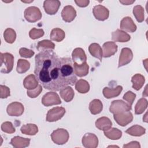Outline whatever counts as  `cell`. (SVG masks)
Returning <instances> with one entry per match:
<instances>
[{
    "label": "cell",
    "mask_w": 148,
    "mask_h": 148,
    "mask_svg": "<svg viewBox=\"0 0 148 148\" xmlns=\"http://www.w3.org/2000/svg\"><path fill=\"white\" fill-rule=\"evenodd\" d=\"M133 58V53L132 50L128 47H124L121 49L119 60L118 67L124 66L129 64Z\"/></svg>",
    "instance_id": "12"
},
{
    "label": "cell",
    "mask_w": 148,
    "mask_h": 148,
    "mask_svg": "<svg viewBox=\"0 0 148 148\" xmlns=\"http://www.w3.org/2000/svg\"><path fill=\"white\" fill-rule=\"evenodd\" d=\"M143 64H144V65H145V69H146V71H147V67H146V65H147V59L143 61Z\"/></svg>",
    "instance_id": "49"
},
{
    "label": "cell",
    "mask_w": 148,
    "mask_h": 148,
    "mask_svg": "<svg viewBox=\"0 0 148 148\" xmlns=\"http://www.w3.org/2000/svg\"><path fill=\"white\" fill-rule=\"evenodd\" d=\"M42 91V85L39 84V86L32 90H27V95L31 98H35L36 97H37Z\"/></svg>",
    "instance_id": "41"
},
{
    "label": "cell",
    "mask_w": 148,
    "mask_h": 148,
    "mask_svg": "<svg viewBox=\"0 0 148 148\" xmlns=\"http://www.w3.org/2000/svg\"><path fill=\"white\" fill-rule=\"evenodd\" d=\"M22 2H24V3H31L32 2H33V0L32 1H21Z\"/></svg>",
    "instance_id": "50"
},
{
    "label": "cell",
    "mask_w": 148,
    "mask_h": 148,
    "mask_svg": "<svg viewBox=\"0 0 148 148\" xmlns=\"http://www.w3.org/2000/svg\"><path fill=\"white\" fill-rule=\"evenodd\" d=\"M34 54L35 53L33 50L25 47H21L19 50V54L21 57L31 58L34 55Z\"/></svg>",
    "instance_id": "42"
},
{
    "label": "cell",
    "mask_w": 148,
    "mask_h": 148,
    "mask_svg": "<svg viewBox=\"0 0 148 148\" xmlns=\"http://www.w3.org/2000/svg\"><path fill=\"white\" fill-rule=\"evenodd\" d=\"M113 118L119 125L124 127L132 121L133 115L130 111L123 112L113 114Z\"/></svg>",
    "instance_id": "7"
},
{
    "label": "cell",
    "mask_w": 148,
    "mask_h": 148,
    "mask_svg": "<svg viewBox=\"0 0 148 148\" xmlns=\"http://www.w3.org/2000/svg\"><path fill=\"white\" fill-rule=\"evenodd\" d=\"M112 38L114 42L124 43L129 41L131 39V36L125 31L117 29L112 32Z\"/></svg>",
    "instance_id": "19"
},
{
    "label": "cell",
    "mask_w": 148,
    "mask_h": 148,
    "mask_svg": "<svg viewBox=\"0 0 148 148\" xmlns=\"http://www.w3.org/2000/svg\"><path fill=\"white\" fill-rule=\"evenodd\" d=\"M61 17L62 20L66 22H72L76 16V11L71 5H67L64 7L61 12Z\"/></svg>",
    "instance_id": "14"
},
{
    "label": "cell",
    "mask_w": 148,
    "mask_h": 148,
    "mask_svg": "<svg viewBox=\"0 0 148 148\" xmlns=\"http://www.w3.org/2000/svg\"><path fill=\"white\" fill-rule=\"evenodd\" d=\"M103 109V104L98 99H94L89 104V110L92 114L95 115L101 112Z\"/></svg>",
    "instance_id": "27"
},
{
    "label": "cell",
    "mask_w": 148,
    "mask_h": 148,
    "mask_svg": "<svg viewBox=\"0 0 148 148\" xmlns=\"http://www.w3.org/2000/svg\"><path fill=\"white\" fill-rule=\"evenodd\" d=\"M65 109L63 107H54L50 109L46 114V120L48 122H54L60 120L65 114Z\"/></svg>",
    "instance_id": "6"
},
{
    "label": "cell",
    "mask_w": 148,
    "mask_h": 148,
    "mask_svg": "<svg viewBox=\"0 0 148 148\" xmlns=\"http://www.w3.org/2000/svg\"><path fill=\"white\" fill-rule=\"evenodd\" d=\"M117 51V45L114 42H106L102 46L103 57L108 58L113 56Z\"/></svg>",
    "instance_id": "17"
},
{
    "label": "cell",
    "mask_w": 148,
    "mask_h": 148,
    "mask_svg": "<svg viewBox=\"0 0 148 148\" xmlns=\"http://www.w3.org/2000/svg\"><path fill=\"white\" fill-rule=\"evenodd\" d=\"M35 61V75L45 89L58 91L76 83L77 77L71 58L60 57L52 50L47 49L36 54Z\"/></svg>",
    "instance_id": "1"
},
{
    "label": "cell",
    "mask_w": 148,
    "mask_h": 148,
    "mask_svg": "<svg viewBox=\"0 0 148 148\" xmlns=\"http://www.w3.org/2000/svg\"><path fill=\"white\" fill-rule=\"evenodd\" d=\"M131 82L132 83V88L135 90L138 91L143 86L145 82V79L141 74L136 73L132 77Z\"/></svg>",
    "instance_id": "25"
},
{
    "label": "cell",
    "mask_w": 148,
    "mask_h": 148,
    "mask_svg": "<svg viewBox=\"0 0 148 148\" xmlns=\"http://www.w3.org/2000/svg\"><path fill=\"white\" fill-rule=\"evenodd\" d=\"M65 36V32L61 28H53L50 32V38L51 40L60 42L64 40Z\"/></svg>",
    "instance_id": "29"
},
{
    "label": "cell",
    "mask_w": 148,
    "mask_h": 148,
    "mask_svg": "<svg viewBox=\"0 0 148 148\" xmlns=\"http://www.w3.org/2000/svg\"><path fill=\"white\" fill-rule=\"evenodd\" d=\"M30 140L29 138L16 136L12 138L10 143L15 148H24L29 145Z\"/></svg>",
    "instance_id": "18"
},
{
    "label": "cell",
    "mask_w": 148,
    "mask_h": 148,
    "mask_svg": "<svg viewBox=\"0 0 148 148\" xmlns=\"http://www.w3.org/2000/svg\"><path fill=\"white\" fill-rule=\"evenodd\" d=\"M61 97L66 102L71 101L75 95L73 88L70 86H66L60 91Z\"/></svg>",
    "instance_id": "26"
},
{
    "label": "cell",
    "mask_w": 148,
    "mask_h": 148,
    "mask_svg": "<svg viewBox=\"0 0 148 148\" xmlns=\"http://www.w3.org/2000/svg\"><path fill=\"white\" fill-rule=\"evenodd\" d=\"M148 102L146 98H142L139 99L135 106V113L136 114H140L143 113L147 109Z\"/></svg>",
    "instance_id": "33"
},
{
    "label": "cell",
    "mask_w": 148,
    "mask_h": 148,
    "mask_svg": "<svg viewBox=\"0 0 148 148\" xmlns=\"http://www.w3.org/2000/svg\"><path fill=\"white\" fill-rule=\"evenodd\" d=\"M123 147H135V148H140V145L139 142L137 141H132L129 142L126 145H123Z\"/></svg>",
    "instance_id": "45"
},
{
    "label": "cell",
    "mask_w": 148,
    "mask_h": 148,
    "mask_svg": "<svg viewBox=\"0 0 148 148\" xmlns=\"http://www.w3.org/2000/svg\"><path fill=\"white\" fill-rule=\"evenodd\" d=\"M147 112H146V113H145V114L144 115V116H143V121L146 122V123H147Z\"/></svg>",
    "instance_id": "47"
},
{
    "label": "cell",
    "mask_w": 148,
    "mask_h": 148,
    "mask_svg": "<svg viewBox=\"0 0 148 148\" xmlns=\"http://www.w3.org/2000/svg\"><path fill=\"white\" fill-rule=\"evenodd\" d=\"M147 97V86L145 87V91L143 92V97Z\"/></svg>",
    "instance_id": "48"
},
{
    "label": "cell",
    "mask_w": 148,
    "mask_h": 148,
    "mask_svg": "<svg viewBox=\"0 0 148 148\" xmlns=\"http://www.w3.org/2000/svg\"><path fill=\"white\" fill-rule=\"evenodd\" d=\"M118 147V146H109L108 147Z\"/></svg>",
    "instance_id": "51"
},
{
    "label": "cell",
    "mask_w": 148,
    "mask_h": 148,
    "mask_svg": "<svg viewBox=\"0 0 148 148\" xmlns=\"http://www.w3.org/2000/svg\"><path fill=\"white\" fill-rule=\"evenodd\" d=\"M88 51L93 57L99 59L100 61H102L103 53L102 48L99 44L96 43H91L88 47Z\"/></svg>",
    "instance_id": "24"
},
{
    "label": "cell",
    "mask_w": 148,
    "mask_h": 148,
    "mask_svg": "<svg viewBox=\"0 0 148 148\" xmlns=\"http://www.w3.org/2000/svg\"><path fill=\"white\" fill-rule=\"evenodd\" d=\"M120 29L123 31L128 32H134L137 28L136 24L130 17H125L120 21Z\"/></svg>",
    "instance_id": "16"
},
{
    "label": "cell",
    "mask_w": 148,
    "mask_h": 148,
    "mask_svg": "<svg viewBox=\"0 0 148 148\" xmlns=\"http://www.w3.org/2000/svg\"><path fill=\"white\" fill-rule=\"evenodd\" d=\"M42 103L45 106H50L61 103V100L57 93L50 91L45 94L42 98Z\"/></svg>",
    "instance_id": "8"
},
{
    "label": "cell",
    "mask_w": 148,
    "mask_h": 148,
    "mask_svg": "<svg viewBox=\"0 0 148 148\" xmlns=\"http://www.w3.org/2000/svg\"><path fill=\"white\" fill-rule=\"evenodd\" d=\"M106 137L111 140H118L122 136V131L116 128H112L108 131H103Z\"/></svg>",
    "instance_id": "31"
},
{
    "label": "cell",
    "mask_w": 148,
    "mask_h": 148,
    "mask_svg": "<svg viewBox=\"0 0 148 148\" xmlns=\"http://www.w3.org/2000/svg\"><path fill=\"white\" fill-rule=\"evenodd\" d=\"M10 95V89L8 87L4 86V85H1L0 86V97L2 99L6 98Z\"/></svg>",
    "instance_id": "43"
},
{
    "label": "cell",
    "mask_w": 148,
    "mask_h": 148,
    "mask_svg": "<svg viewBox=\"0 0 148 148\" xmlns=\"http://www.w3.org/2000/svg\"><path fill=\"white\" fill-rule=\"evenodd\" d=\"M30 68V63L26 60L18 59L17 63L16 71L18 73L26 72Z\"/></svg>",
    "instance_id": "34"
},
{
    "label": "cell",
    "mask_w": 148,
    "mask_h": 148,
    "mask_svg": "<svg viewBox=\"0 0 148 148\" xmlns=\"http://www.w3.org/2000/svg\"><path fill=\"white\" fill-rule=\"evenodd\" d=\"M4 40L8 43H13L16 38V33L15 31L10 28H6L3 32Z\"/></svg>",
    "instance_id": "35"
},
{
    "label": "cell",
    "mask_w": 148,
    "mask_h": 148,
    "mask_svg": "<svg viewBox=\"0 0 148 148\" xmlns=\"http://www.w3.org/2000/svg\"><path fill=\"white\" fill-rule=\"evenodd\" d=\"M61 2L58 0H46L43 2V8L45 12L49 15L55 14L58 10Z\"/></svg>",
    "instance_id": "13"
},
{
    "label": "cell",
    "mask_w": 148,
    "mask_h": 148,
    "mask_svg": "<svg viewBox=\"0 0 148 148\" xmlns=\"http://www.w3.org/2000/svg\"><path fill=\"white\" fill-rule=\"evenodd\" d=\"M23 86L25 88L28 90H32L36 88L39 86V82L35 75L31 74L28 75L23 80Z\"/></svg>",
    "instance_id": "22"
},
{
    "label": "cell",
    "mask_w": 148,
    "mask_h": 148,
    "mask_svg": "<svg viewBox=\"0 0 148 148\" xmlns=\"http://www.w3.org/2000/svg\"><path fill=\"white\" fill-rule=\"evenodd\" d=\"M95 127L99 130L106 131L111 128L112 123L107 117H101L98 119L95 123Z\"/></svg>",
    "instance_id": "21"
},
{
    "label": "cell",
    "mask_w": 148,
    "mask_h": 148,
    "mask_svg": "<svg viewBox=\"0 0 148 148\" xmlns=\"http://www.w3.org/2000/svg\"><path fill=\"white\" fill-rule=\"evenodd\" d=\"M133 14L138 23H142L145 18L144 9L141 5H136L133 8Z\"/></svg>",
    "instance_id": "36"
},
{
    "label": "cell",
    "mask_w": 148,
    "mask_h": 148,
    "mask_svg": "<svg viewBox=\"0 0 148 148\" xmlns=\"http://www.w3.org/2000/svg\"><path fill=\"white\" fill-rule=\"evenodd\" d=\"M123 99L127 101V103L131 106H132V105L135 99L136 98V94L133 92L131 91H128L126 92L124 96H123Z\"/></svg>",
    "instance_id": "40"
},
{
    "label": "cell",
    "mask_w": 148,
    "mask_h": 148,
    "mask_svg": "<svg viewBox=\"0 0 148 148\" xmlns=\"http://www.w3.org/2000/svg\"><path fill=\"white\" fill-rule=\"evenodd\" d=\"M132 107L130 106L127 102L122 100H114L111 103L109 110L110 112L113 114H116L120 112L130 111Z\"/></svg>",
    "instance_id": "5"
},
{
    "label": "cell",
    "mask_w": 148,
    "mask_h": 148,
    "mask_svg": "<svg viewBox=\"0 0 148 148\" xmlns=\"http://www.w3.org/2000/svg\"><path fill=\"white\" fill-rule=\"evenodd\" d=\"M55 48V45L53 42L49 40H42L38 43L36 49L39 51H42L44 50L50 49L54 50Z\"/></svg>",
    "instance_id": "37"
},
{
    "label": "cell",
    "mask_w": 148,
    "mask_h": 148,
    "mask_svg": "<svg viewBox=\"0 0 148 148\" xmlns=\"http://www.w3.org/2000/svg\"><path fill=\"white\" fill-rule=\"evenodd\" d=\"M0 57L1 72L3 73H10L13 68L14 56L9 53H1Z\"/></svg>",
    "instance_id": "2"
},
{
    "label": "cell",
    "mask_w": 148,
    "mask_h": 148,
    "mask_svg": "<svg viewBox=\"0 0 148 148\" xmlns=\"http://www.w3.org/2000/svg\"><path fill=\"white\" fill-rule=\"evenodd\" d=\"M76 90L81 94L88 92L90 90V85L88 82L84 79H80L75 83Z\"/></svg>",
    "instance_id": "32"
},
{
    "label": "cell",
    "mask_w": 148,
    "mask_h": 148,
    "mask_svg": "<svg viewBox=\"0 0 148 148\" xmlns=\"http://www.w3.org/2000/svg\"><path fill=\"white\" fill-rule=\"evenodd\" d=\"M44 33V31L42 29H37L36 28H33L29 32V36L32 39H36L43 36Z\"/></svg>",
    "instance_id": "39"
},
{
    "label": "cell",
    "mask_w": 148,
    "mask_h": 148,
    "mask_svg": "<svg viewBox=\"0 0 148 148\" xmlns=\"http://www.w3.org/2000/svg\"><path fill=\"white\" fill-rule=\"evenodd\" d=\"M20 131L22 134L28 135H35L38 132V127L34 124H26L23 125Z\"/></svg>",
    "instance_id": "30"
},
{
    "label": "cell",
    "mask_w": 148,
    "mask_h": 148,
    "mask_svg": "<svg viewBox=\"0 0 148 148\" xmlns=\"http://www.w3.org/2000/svg\"><path fill=\"white\" fill-rule=\"evenodd\" d=\"M73 66L75 75L79 77L85 76L88 73L89 66L87 62L81 65H77L76 63H73Z\"/></svg>",
    "instance_id": "23"
},
{
    "label": "cell",
    "mask_w": 148,
    "mask_h": 148,
    "mask_svg": "<svg viewBox=\"0 0 148 148\" xmlns=\"http://www.w3.org/2000/svg\"><path fill=\"white\" fill-rule=\"evenodd\" d=\"M83 146L86 148H96L98 145V138L92 133H86L82 138Z\"/></svg>",
    "instance_id": "9"
},
{
    "label": "cell",
    "mask_w": 148,
    "mask_h": 148,
    "mask_svg": "<svg viewBox=\"0 0 148 148\" xmlns=\"http://www.w3.org/2000/svg\"><path fill=\"white\" fill-rule=\"evenodd\" d=\"M24 18L29 23H35L42 18V13L40 9L36 6L27 8L24 13Z\"/></svg>",
    "instance_id": "4"
},
{
    "label": "cell",
    "mask_w": 148,
    "mask_h": 148,
    "mask_svg": "<svg viewBox=\"0 0 148 148\" xmlns=\"http://www.w3.org/2000/svg\"><path fill=\"white\" fill-rule=\"evenodd\" d=\"M1 130L7 134H13L16 131L13 124L10 121H5L3 123L1 124Z\"/></svg>",
    "instance_id": "38"
},
{
    "label": "cell",
    "mask_w": 148,
    "mask_h": 148,
    "mask_svg": "<svg viewBox=\"0 0 148 148\" xmlns=\"http://www.w3.org/2000/svg\"><path fill=\"white\" fill-rule=\"evenodd\" d=\"M125 132L133 136H140L143 135L146 132V129L139 125H134L128 128Z\"/></svg>",
    "instance_id": "28"
},
{
    "label": "cell",
    "mask_w": 148,
    "mask_h": 148,
    "mask_svg": "<svg viewBox=\"0 0 148 148\" xmlns=\"http://www.w3.org/2000/svg\"><path fill=\"white\" fill-rule=\"evenodd\" d=\"M6 111L10 116H20L24 113V107L20 102H13L8 105Z\"/></svg>",
    "instance_id": "10"
},
{
    "label": "cell",
    "mask_w": 148,
    "mask_h": 148,
    "mask_svg": "<svg viewBox=\"0 0 148 148\" xmlns=\"http://www.w3.org/2000/svg\"><path fill=\"white\" fill-rule=\"evenodd\" d=\"M121 3H122L123 5H131L133 3L135 2V0L134 1H128V0H125V1H119Z\"/></svg>",
    "instance_id": "46"
},
{
    "label": "cell",
    "mask_w": 148,
    "mask_h": 148,
    "mask_svg": "<svg viewBox=\"0 0 148 148\" xmlns=\"http://www.w3.org/2000/svg\"><path fill=\"white\" fill-rule=\"evenodd\" d=\"M75 2L76 4L81 8H84L88 5L90 3L89 0H75Z\"/></svg>",
    "instance_id": "44"
},
{
    "label": "cell",
    "mask_w": 148,
    "mask_h": 148,
    "mask_svg": "<svg viewBox=\"0 0 148 148\" xmlns=\"http://www.w3.org/2000/svg\"><path fill=\"white\" fill-rule=\"evenodd\" d=\"M123 90V87L121 86H117L114 88L105 87L102 90L103 96L107 99H110L118 97Z\"/></svg>",
    "instance_id": "20"
},
{
    "label": "cell",
    "mask_w": 148,
    "mask_h": 148,
    "mask_svg": "<svg viewBox=\"0 0 148 148\" xmlns=\"http://www.w3.org/2000/svg\"><path fill=\"white\" fill-rule=\"evenodd\" d=\"M92 13L95 18L99 21H105L107 20L109 16V10L101 5L95 6L92 9Z\"/></svg>",
    "instance_id": "11"
},
{
    "label": "cell",
    "mask_w": 148,
    "mask_h": 148,
    "mask_svg": "<svg viewBox=\"0 0 148 148\" xmlns=\"http://www.w3.org/2000/svg\"><path fill=\"white\" fill-rule=\"evenodd\" d=\"M72 58L73 63H76L77 65H81L87 62V56L82 48L77 47L75 49L72 53Z\"/></svg>",
    "instance_id": "15"
},
{
    "label": "cell",
    "mask_w": 148,
    "mask_h": 148,
    "mask_svg": "<svg viewBox=\"0 0 148 148\" xmlns=\"http://www.w3.org/2000/svg\"><path fill=\"white\" fill-rule=\"evenodd\" d=\"M51 138L54 143L58 145H62L68 141L69 135L65 129L57 128L51 133Z\"/></svg>",
    "instance_id": "3"
}]
</instances>
